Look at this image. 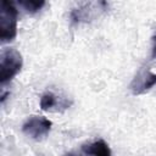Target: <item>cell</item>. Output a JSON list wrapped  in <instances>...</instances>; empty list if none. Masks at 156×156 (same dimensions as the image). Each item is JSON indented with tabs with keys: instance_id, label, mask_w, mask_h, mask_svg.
<instances>
[{
	"instance_id": "obj_7",
	"label": "cell",
	"mask_w": 156,
	"mask_h": 156,
	"mask_svg": "<svg viewBox=\"0 0 156 156\" xmlns=\"http://www.w3.org/2000/svg\"><path fill=\"white\" fill-rule=\"evenodd\" d=\"M18 4L29 13H34V12L39 11L45 5V2L43 0H40V1H38V0H21V1H18Z\"/></svg>"
},
{
	"instance_id": "obj_2",
	"label": "cell",
	"mask_w": 156,
	"mask_h": 156,
	"mask_svg": "<svg viewBox=\"0 0 156 156\" xmlns=\"http://www.w3.org/2000/svg\"><path fill=\"white\" fill-rule=\"evenodd\" d=\"M22 68V56L13 48L2 49L0 55V83L10 82Z\"/></svg>"
},
{
	"instance_id": "obj_10",
	"label": "cell",
	"mask_w": 156,
	"mask_h": 156,
	"mask_svg": "<svg viewBox=\"0 0 156 156\" xmlns=\"http://www.w3.org/2000/svg\"><path fill=\"white\" fill-rule=\"evenodd\" d=\"M155 40H156V37H155Z\"/></svg>"
},
{
	"instance_id": "obj_5",
	"label": "cell",
	"mask_w": 156,
	"mask_h": 156,
	"mask_svg": "<svg viewBox=\"0 0 156 156\" xmlns=\"http://www.w3.org/2000/svg\"><path fill=\"white\" fill-rule=\"evenodd\" d=\"M82 150L90 156H111V150L104 140H96L91 144L84 145Z\"/></svg>"
},
{
	"instance_id": "obj_1",
	"label": "cell",
	"mask_w": 156,
	"mask_h": 156,
	"mask_svg": "<svg viewBox=\"0 0 156 156\" xmlns=\"http://www.w3.org/2000/svg\"><path fill=\"white\" fill-rule=\"evenodd\" d=\"M18 11L13 2L4 0L0 7V39L1 43H9L17 34Z\"/></svg>"
},
{
	"instance_id": "obj_3",
	"label": "cell",
	"mask_w": 156,
	"mask_h": 156,
	"mask_svg": "<svg viewBox=\"0 0 156 156\" xmlns=\"http://www.w3.org/2000/svg\"><path fill=\"white\" fill-rule=\"evenodd\" d=\"M51 124H52L51 121H49L45 117L33 116L24 122V124L22 126V130L28 136H30L35 140H39V139L44 138L50 132Z\"/></svg>"
},
{
	"instance_id": "obj_6",
	"label": "cell",
	"mask_w": 156,
	"mask_h": 156,
	"mask_svg": "<svg viewBox=\"0 0 156 156\" xmlns=\"http://www.w3.org/2000/svg\"><path fill=\"white\" fill-rule=\"evenodd\" d=\"M58 105H60L58 98L55 94L50 93V91L49 93H45L41 96V99H40V107L44 111H50V110H52V107L58 106Z\"/></svg>"
},
{
	"instance_id": "obj_4",
	"label": "cell",
	"mask_w": 156,
	"mask_h": 156,
	"mask_svg": "<svg viewBox=\"0 0 156 156\" xmlns=\"http://www.w3.org/2000/svg\"><path fill=\"white\" fill-rule=\"evenodd\" d=\"M156 84V74L149 72V71H141L139 72L135 78L133 79L130 84V90L133 94H143L151 89Z\"/></svg>"
},
{
	"instance_id": "obj_8",
	"label": "cell",
	"mask_w": 156,
	"mask_h": 156,
	"mask_svg": "<svg viewBox=\"0 0 156 156\" xmlns=\"http://www.w3.org/2000/svg\"><path fill=\"white\" fill-rule=\"evenodd\" d=\"M65 156H74V155H73V154H66Z\"/></svg>"
},
{
	"instance_id": "obj_9",
	"label": "cell",
	"mask_w": 156,
	"mask_h": 156,
	"mask_svg": "<svg viewBox=\"0 0 156 156\" xmlns=\"http://www.w3.org/2000/svg\"><path fill=\"white\" fill-rule=\"evenodd\" d=\"M154 54H155V55H156V46H155V48H154Z\"/></svg>"
}]
</instances>
